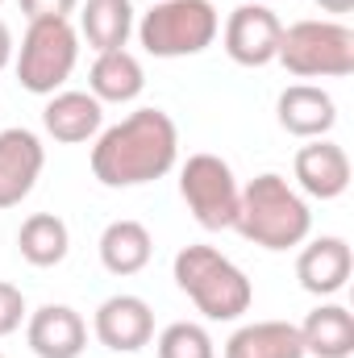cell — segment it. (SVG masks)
Segmentation results:
<instances>
[{"mask_svg": "<svg viewBox=\"0 0 354 358\" xmlns=\"http://www.w3.org/2000/svg\"><path fill=\"white\" fill-rule=\"evenodd\" d=\"M179 196L200 229H234L242 187L221 155H187L179 167Z\"/></svg>", "mask_w": 354, "mask_h": 358, "instance_id": "52a82bcc", "label": "cell"}, {"mask_svg": "<svg viewBox=\"0 0 354 358\" xmlns=\"http://www.w3.org/2000/svg\"><path fill=\"white\" fill-rule=\"evenodd\" d=\"M80 34L88 38L96 55L125 50V42L134 34V4L129 0H88L80 8Z\"/></svg>", "mask_w": 354, "mask_h": 358, "instance_id": "44dd1931", "label": "cell"}, {"mask_svg": "<svg viewBox=\"0 0 354 358\" xmlns=\"http://www.w3.org/2000/svg\"><path fill=\"white\" fill-rule=\"evenodd\" d=\"M317 4H321L325 13H351L354 8V0H317Z\"/></svg>", "mask_w": 354, "mask_h": 358, "instance_id": "484cf974", "label": "cell"}, {"mask_svg": "<svg viewBox=\"0 0 354 358\" xmlns=\"http://www.w3.org/2000/svg\"><path fill=\"white\" fill-rule=\"evenodd\" d=\"M179 163V129L163 108H134L96 134L92 176L104 187H142Z\"/></svg>", "mask_w": 354, "mask_h": 358, "instance_id": "6da1fadb", "label": "cell"}, {"mask_svg": "<svg viewBox=\"0 0 354 358\" xmlns=\"http://www.w3.org/2000/svg\"><path fill=\"white\" fill-rule=\"evenodd\" d=\"M354 271V255L346 238H317L300 250L296 259V279L309 296H338Z\"/></svg>", "mask_w": 354, "mask_h": 358, "instance_id": "4fadbf2b", "label": "cell"}, {"mask_svg": "<svg viewBox=\"0 0 354 358\" xmlns=\"http://www.w3.org/2000/svg\"><path fill=\"white\" fill-rule=\"evenodd\" d=\"M46 167L42 138L25 125L0 129V208H17Z\"/></svg>", "mask_w": 354, "mask_h": 358, "instance_id": "30bf717a", "label": "cell"}, {"mask_svg": "<svg viewBox=\"0 0 354 358\" xmlns=\"http://www.w3.org/2000/svg\"><path fill=\"white\" fill-rule=\"evenodd\" d=\"M300 80H346L354 71V29L342 21H296L275 55Z\"/></svg>", "mask_w": 354, "mask_h": 358, "instance_id": "5b68a950", "label": "cell"}, {"mask_svg": "<svg viewBox=\"0 0 354 358\" xmlns=\"http://www.w3.org/2000/svg\"><path fill=\"white\" fill-rule=\"evenodd\" d=\"M80 59V34L71 21L50 17V21H29L21 50H17V80L34 96H55L71 80Z\"/></svg>", "mask_w": 354, "mask_h": 358, "instance_id": "8992f818", "label": "cell"}, {"mask_svg": "<svg viewBox=\"0 0 354 358\" xmlns=\"http://www.w3.org/2000/svg\"><path fill=\"white\" fill-rule=\"evenodd\" d=\"M8 63H13V29L0 21V71H4Z\"/></svg>", "mask_w": 354, "mask_h": 358, "instance_id": "d4e9b609", "label": "cell"}, {"mask_svg": "<svg viewBox=\"0 0 354 358\" xmlns=\"http://www.w3.org/2000/svg\"><path fill=\"white\" fill-rule=\"evenodd\" d=\"M0 358H4V355H0Z\"/></svg>", "mask_w": 354, "mask_h": 358, "instance_id": "83f0119b", "label": "cell"}, {"mask_svg": "<svg viewBox=\"0 0 354 358\" xmlns=\"http://www.w3.org/2000/svg\"><path fill=\"white\" fill-rule=\"evenodd\" d=\"M279 38H283V21L267 8V4H238L225 21V55L238 67H267L279 55Z\"/></svg>", "mask_w": 354, "mask_h": 358, "instance_id": "ba28073f", "label": "cell"}, {"mask_svg": "<svg viewBox=\"0 0 354 358\" xmlns=\"http://www.w3.org/2000/svg\"><path fill=\"white\" fill-rule=\"evenodd\" d=\"M134 29H138V42L146 46V55L187 59V55H204L217 42L221 17H217L213 0H155L150 13H142V21Z\"/></svg>", "mask_w": 354, "mask_h": 358, "instance_id": "277c9868", "label": "cell"}, {"mask_svg": "<svg viewBox=\"0 0 354 358\" xmlns=\"http://www.w3.org/2000/svg\"><path fill=\"white\" fill-rule=\"evenodd\" d=\"M92 334L104 350H117V355H138L142 346H150L155 338V313L142 296H108L96 317H92Z\"/></svg>", "mask_w": 354, "mask_h": 358, "instance_id": "9c48e42d", "label": "cell"}, {"mask_svg": "<svg viewBox=\"0 0 354 358\" xmlns=\"http://www.w3.org/2000/svg\"><path fill=\"white\" fill-rule=\"evenodd\" d=\"M155 350H159V358H217V346H213L208 329L196 325V321H171L159 334Z\"/></svg>", "mask_w": 354, "mask_h": 358, "instance_id": "7402d4cb", "label": "cell"}, {"mask_svg": "<svg viewBox=\"0 0 354 358\" xmlns=\"http://www.w3.org/2000/svg\"><path fill=\"white\" fill-rule=\"evenodd\" d=\"M300 329V342H304V355L317 358H351L354 355V317L351 308L342 304H317Z\"/></svg>", "mask_w": 354, "mask_h": 358, "instance_id": "d6986e66", "label": "cell"}, {"mask_svg": "<svg viewBox=\"0 0 354 358\" xmlns=\"http://www.w3.org/2000/svg\"><path fill=\"white\" fill-rule=\"evenodd\" d=\"M275 117L279 125L292 134V138H325L334 125H338V104L325 88H313V84H292V88L279 92V104H275Z\"/></svg>", "mask_w": 354, "mask_h": 358, "instance_id": "5bb4252c", "label": "cell"}, {"mask_svg": "<svg viewBox=\"0 0 354 358\" xmlns=\"http://www.w3.org/2000/svg\"><path fill=\"white\" fill-rule=\"evenodd\" d=\"M25 317H29V308H25V296H21V287L0 279V338L17 334Z\"/></svg>", "mask_w": 354, "mask_h": 358, "instance_id": "603a6c76", "label": "cell"}, {"mask_svg": "<svg viewBox=\"0 0 354 358\" xmlns=\"http://www.w3.org/2000/svg\"><path fill=\"white\" fill-rule=\"evenodd\" d=\"M292 171H296L300 192L313 196V200H338L351 187V159L330 138H309V146L296 150Z\"/></svg>", "mask_w": 354, "mask_h": 358, "instance_id": "7c38bea8", "label": "cell"}, {"mask_svg": "<svg viewBox=\"0 0 354 358\" xmlns=\"http://www.w3.org/2000/svg\"><path fill=\"white\" fill-rule=\"evenodd\" d=\"M25 342L38 358H80L88 346V321L71 304H42L25 317Z\"/></svg>", "mask_w": 354, "mask_h": 358, "instance_id": "8fae6325", "label": "cell"}, {"mask_svg": "<svg viewBox=\"0 0 354 358\" xmlns=\"http://www.w3.org/2000/svg\"><path fill=\"white\" fill-rule=\"evenodd\" d=\"M96 250H100V263H104L108 275H138L150 263V255H155V238H150V229L142 221L121 217V221L104 225Z\"/></svg>", "mask_w": 354, "mask_h": 358, "instance_id": "2e32d148", "label": "cell"}, {"mask_svg": "<svg viewBox=\"0 0 354 358\" xmlns=\"http://www.w3.org/2000/svg\"><path fill=\"white\" fill-rule=\"evenodd\" d=\"M225 358H309L300 329L292 321H250L234 329L225 342Z\"/></svg>", "mask_w": 354, "mask_h": 358, "instance_id": "e0dca14e", "label": "cell"}, {"mask_svg": "<svg viewBox=\"0 0 354 358\" xmlns=\"http://www.w3.org/2000/svg\"><path fill=\"white\" fill-rule=\"evenodd\" d=\"M42 125L55 142L80 146L104 129V104L92 92H55L42 108Z\"/></svg>", "mask_w": 354, "mask_h": 358, "instance_id": "9a60e30c", "label": "cell"}, {"mask_svg": "<svg viewBox=\"0 0 354 358\" xmlns=\"http://www.w3.org/2000/svg\"><path fill=\"white\" fill-rule=\"evenodd\" d=\"M234 229L246 242L263 246V250H292V246H300L309 238L313 213H309L304 196L288 179L267 171V176H255L242 187Z\"/></svg>", "mask_w": 354, "mask_h": 358, "instance_id": "7a4b0ae2", "label": "cell"}, {"mask_svg": "<svg viewBox=\"0 0 354 358\" xmlns=\"http://www.w3.org/2000/svg\"><path fill=\"white\" fill-rule=\"evenodd\" d=\"M17 250H21V259L29 267H42V271L59 267L67 259V250H71V229L55 213H34L17 229Z\"/></svg>", "mask_w": 354, "mask_h": 358, "instance_id": "ffe728a7", "label": "cell"}, {"mask_svg": "<svg viewBox=\"0 0 354 358\" xmlns=\"http://www.w3.org/2000/svg\"><path fill=\"white\" fill-rule=\"evenodd\" d=\"M76 4L80 0H21V13L29 17V21H50V17H71L76 13Z\"/></svg>", "mask_w": 354, "mask_h": 358, "instance_id": "cb8c5ba5", "label": "cell"}, {"mask_svg": "<svg viewBox=\"0 0 354 358\" xmlns=\"http://www.w3.org/2000/svg\"><path fill=\"white\" fill-rule=\"evenodd\" d=\"M259 4H271V0H259Z\"/></svg>", "mask_w": 354, "mask_h": 358, "instance_id": "4316f807", "label": "cell"}, {"mask_svg": "<svg viewBox=\"0 0 354 358\" xmlns=\"http://www.w3.org/2000/svg\"><path fill=\"white\" fill-rule=\"evenodd\" d=\"M176 283L179 292L208 317V321H238L242 313H250L255 287L246 279V271L234 259H225L217 246H183L176 255Z\"/></svg>", "mask_w": 354, "mask_h": 358, "instance_id": "3957f363", "label": "cell"}, {"mask_svg": "<svg viewBox=\"0 0 354 358\" xmlns=\"http://www.w3.org/2000/svg\"><path fill=\"white\" fill-rule=\"evenodd\" d=\"M146 88V71L129 50H104L96 55L88 71V92L100 104H129Z\"/></svg>", "mask_w": 354, "mask_h": 358, "instance_id": "ac0fdd59", "label": "cell"}]
</instances>
